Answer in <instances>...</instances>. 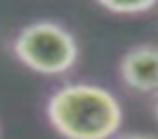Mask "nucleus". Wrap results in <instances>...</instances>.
I'll return each instance as SVG.
<instances>
[{
  "instance_id": "nucleus-1",
  "label": "nucleus",
  "mask_w": 158,
  "mask_h": 139,
  "mask_svg": "<svg viewBox=\"0 0 158 139\" xmlns=\"http://www.w3.org/2000/svg\"><path fill=\"white\" fill-rule=\"evenodd\" d=\"M46 117L65 139H113L123 124V109L102 85L67 83L50 93Z\"/></svg>"
},
{
  "instance_id": "nucleus-2",
  "label": "nucleus",
  "mask_w": 158,
  "mask_h": 139,
  "mask_svg": "<svg viewBox=\"0 0 158 139\" xmlns=\"http://www.w3.org/2000/svg\"><path fill=\"white\" fill-rule=\"evenodd\" d=\"M11 50L24 67L44 76L67 74L80 54L72 31L52 20H37L20 28L13 37Z\"/></svg>"
},
{
  "instance_id": "nucleus-3",
  "label": "nucleus",
  "mask_w": 158,
  "mask_h": 139,
  "mask_svg": "<svg viewBox=\"0 0 158 139\" xmlns=\"http://www.w3.org/2000/svg\"><path fill=\"white\" fill-rule=\"evenodd\" d=\"M117 74L132 91L158 93V46L136 44L128 48L119 59Z\"/></svg>"
},
{
  "instance_id": "nucleus-4",
  "label": "nucleus",
  "mask_w": 158,
  "mask_h": 139,
  "mask_svg": "<svg viewBox=\"0 0 158 139\" xmlns=\"http://www.w3.org/2000/svg\"><path fill=\"white\" fill-rule=\"evenodd\" d=\"M95 2L115 15H141L149 13L158 5V0H95Z\"/></svg>"
},
{
  "instance_id": "nucleus-5",
  "label": "nucleus",
  "mask_w": 158,
  "mask_h": 139,
  "mask_svg": "<svg viewBox=\"0 0 158 139\" xmlns=\"http://www.w3.org/2000/svg\"><path fill=\"white\" fill-rule=\"evenodd\" d=\"M113 139H158V135H154V132H119Z\"/></svg>"
},
{
  "instance_id": "nucleus-6",
  "label": "nucleus",
  "mask_w": 158,
  "mask_h": 139,
  "mask_svg": "<svg viewBox=\"0 0 158 139\" xmlns=\"http://www.w3.org/2000/svg\"><path fill=\"white\" fill-rule=\"evenodd\" d=\"M152 113L158 119V93H154V102H152Z\"/></svg>"
}]
</instances>
